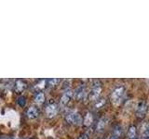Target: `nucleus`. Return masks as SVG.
<instances>
[{
    "label": "nucleus",
    "instance_id": "12",
    "mask_svg": "<svg viewBox=\"0 0 149 139\" xmlns=\"http://www.w3.org/2000/svg\"><path fill=\"white\" fill-rule=\"evenodd\" d=\"M141 133L143 139H147L149 137V122H146L142 126Z\"/></svg>",
    "mask_w": 149,
    "mask_h": 139
},
{
    "label": "nucleus",
    "instance_id": "7",
    "mask_svg": "<svg viewBox=\"0 0 149 139\" xmlns=\"http://www.w3.org/2000/svg\"><path fill=\"white\" fill-rule=\"evenodd\" d=\"M86 95V88L85 86H79L77 88V90L74 91V97H76L77 100H80L82 99Z\"/></svg>",
    "mask_w": 149,
    "mask_h": 139
},
{
    "label": "nucleus",
    "instance_id": "6",
    "mask_svg": "<svg viewBox=\"0 0 149 139\" xmlns=\"http://www.w3.org/2000/svg\"><path fill=\"white\" fill-rule=\"evenodd\" d=\"M127 139H138V131L136 126L130 125L128 130L127 133Z\"/></svg>",
    "mask_w": 149,
    "mask_h": 139
},
{
    "label": "nucleus",
    "instance_id": "13",
    "mask_svg": "<svg viewBox=\"0 0 149 139\" xmlns=\"http://www.w3.org/2000/svg\"><path fill=\"white\" fill-rule=\"evenodd\" d=\"M107 124V119L106 118H102L99 122L97 123V130L98 131H102L104 129V127L106 126Z\"/></svg>",
    "mask_w": 149,
    "mask_h": 139
},
{
    "label": "nucleus",
    "instance_id": "18",
    "mask_svg": "<svg viewBox=\"0 0 149 139\" xmlns=\"http://www.w3.org/2000/svg\"><path fill=\"white\" fill-rule=\"evenodd\" d=\"M78 139H88V136L87 133H83L80 136V137H79Z\"/></svg>",
    "mask_w": 149,
    "mask_h": 139
},
{
    "label": "nucleus",
    "instance_id": "11",
    "mask_svg": "<svg viewBox=\"0 0 149 139\" xmlns=\"http://www.w3.org/2000/svg\"><path fill=\"white\" fill-rule=\"evenodd\" d=\"M122 133H123V130L121 128L120 125L119 124L116 125V127L113 130V136L112 137L114 139H119L121 137V136H122Z\"/></svg>",
    "mask_w": 149,
    "mask_h": 139
},
{
    "label": "nucleus",
    "instance_id": "8",
    "mask_svg": "<svg viewBox=\"0 0 149 139\" xmlns=\"http://www.w3.org/2000/svg\"><path fill=\"white\" fill-rule=\"evenodd\" d=\"M27 117L29 119H36L37 118V116L39 115V110L36 107H30L29 109H27Z\"/></svg>",
    "mask_w": 149,
    "mask_h": 139
},
{
    "label": "nucleus",
    "instance_id": "16",
    "mask_svg": "<svg viewBox=\"0 0 149 139\" xmlns=\"http://www.w3.org/2000/svg\"><path fill=\"white\" fill-rule=\"evenodd\" d=\"M17 102H18V104L20 105V107H24L25 106V104H26V99H25V97L24 96H20L18 98V100H17Z\"/></svg>",
    "mask_w": 149,
    "mask_h": 139
},
{
    "label": "nucleus",
    "instance_id": "2",
    "mask_svg": "<svg viewBox=\"0 0 149 139\" xmlns=\"http://www.w3.org/2000/svg\"><path fill=\"white\" fill-rule=\"evenodd\" d=\"M101 92H102V83L100 81H94L92 85V88L90 92V95H88V98H90L91 101H96L99 96L101 95Z\"/></svg>",
    "mask_w": 149,
    "mask_h": 139
},
{
    "label": "nucleus",
    "instance_id": "1",
    "mask_svg": "<svg viewBox=\"0 0 149 139\" xmlns=\"http://www.w3.org/2000/svg\"><path fill=\"white\" fill-rule=\"evenodd\" d=\"M125 96V88L123 86H118L111 93V101L115 105H118L122 101Z\"/></svg>",
    "mask_w": 149,
    "mask_h": 139
},
{
    "label": "nucleus",
    "instance_id": "14",
    "mask_svg": "<svg viewBox=\"0 0 149 139\" xmlns=\"http://www.w3.org/2000/svg\"><path fill=\"white\" fill-rule=\"evenodd\" d=\"M92 122H93L92 114L90 113V112H88V113L86 114V117H85V119H84L83 122H84V124L86 125V126H90V125H91Z\"/></svg>",
    "mask_w": 149,
    "mask_h": 139
},
{
    "label": "nucleus",
    "instance_id": "3",
    "mask_svg": "<svg viewBox=\"0 0 149 139\" xmlns=\"http://www.w3.org/2000/svg\"><path fill=\"white\" fill-rule=\"evenodd\" d=\"M148 110V106L147 103L144 100H141L137 105L136 111H135V116L139 120H143L147 113Z\"/></svg>",
    "mask_w": 149,
    "mask_h": 139
},
{
    "label": "nucleus",
    "instance_id": "19",
    "mask_svg": "<svg viewBox=\"0 0 149 139\" xmlns=\"http://www.w3.org/2000/svg\"><path fill=\"white\" fill-rule=\"evenodd\" d=\"M110 139H114V138H113V137H112V138H110Z\"/></svg>",
    "mask_w": 149,
    "mask_h": 139
},
{
    "label": "nucleus",
    "instance_id": "4",
    "mask_svg": "<svg viewBox=\"0 0 149 139\" xmlns=\"http://www.w3.org/2000/svg\"><path fill=\"white\" fill-rule=\"evenodd\" d=\"M66 120H68V122L73 123V124H77V125H79V124H81L83 122L82 116L79 113H77V112L70 113L69 115H67Z\"/></svg>",
    "mask_w": 149,
    "mask_h": 139
},
{
    "label": "nucleus",
    "instance_id": "5",
    "mask_svg": "<svg viewBox=\"0 0 149 139\" xmlns=\"http://www.w3.org/2000/svg\"><path fill=\"white\" fill-rule=\"evenodd\" d=\"M57 111H58V106L53 101H51L50 103H49L48 106L46 107V113H47V116L49 118H52L53 116H55L56 113H57Z\"/></svg>",
    "mask_w": 149,
    "mask_h": 139
},
{
    "label": "nucleus",
    "instance_id": "15",
    "mask_svg": "<svg viewBox=\"0 0 149 139\" xmlns=\"http://www.w3.org/2000/svg\"><path fill=\"white\" fill-rule=\"evenodd\" d=\"M35 100L37 102V103H44L45 95L43 94V93H38V94H36V96L35 97Z\"/></svg>",
    "mask_w": 149,
    "mask_h": 139
},
{
    "label": "nucleus",
    "instance_id": "17",
    "mask_svg": "<svg viewBox=\"0 0 149 139\" xmlns=\"http://www.w3.org/2000/svg\"><path fill=\"white\" fill-rule=\"evenodd\" d=\"M60 82V79H57V78H54V79H50V80L48 81L49 83V85H50L51 86H55V85H57L58 83Z\"/></svg>",
    "mask_w": 149,
    "mask_h": 139
},
{
    "label": "nucleus",
    "instance_id": "10",
    "mask_svg": "<svg viewBox=\"0 0 149 139\" xmlns=\"http://www.w3.org/2000/svg\"><path fill=\"white\" fill-rule=\"evenodd\" d=\"M72 95H73V92H72L71 90H67V91L63 94V96H62V98H61V103H62L63 105H66V104H68V103H69V101L71 100Z\"/></svg>",
    "mask_w": 149,
    "mask_h": 139
},
{
    "label": "nucleus",
    "instance_id": "20",
    "mask_svg": "<svg viewBox=\"0 0 149 139\" xmlns=\"http://www.w3.org/2000/svg\"><path fill=\"white\" fill-rule=\"evenodd\" d=\"M147 139H149V137H148V138H147Z\"/></svg>",
    "mask_w": 149,
    "mask_h": 139
},
{
    "label": "nucleus",
    "instance_id": "9",
    "mask_svg": "<svg viewBox=\"0 0 149 139\" xmlns=\"http://www.w3.org/2000/svg\"><path fill=\"white\" fill-rule=\"evenodd\" d=\"M27 87V83L23 80H17L15 83V91L17 93H22Z\"/></svg>",
    "mask_w": 149,
    "mask_h": 139
}]
</instances>
